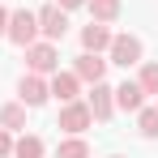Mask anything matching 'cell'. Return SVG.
I'll return each mask as SVG.
<instances>
[{"label": "cell", "instance_id": "1", "mask_svg": "<svg viewBox=\"0 0 158 158\" xmlns=\"http://www.w3.org/2000/svg\"><path fill=\"white\" fill-rule=\"evenodd\" d=\"M4 39H9V43H17V47H30V43H39V17H34L30 9H17V13H9V30H4Z\"/></svg>", "mask_w": 158, "mask_h": 158}, {"label": "cell", "instance_id": "2", "mask_svg": "<svg viewBox=\"0 0 158 158\" xmlns=\"http://www.w3.org/2000/svg\"><path fill=\"white\" fill-rule=\"evenodd\" d=\"M107 64H120V69H132V64H141V56H145V43L137 39V34H115L111 39V47H107Z\"/></svg>", "mask_w": 158, "mask_h": 158}, {"label": "cell", "instance_id": "3", "mask_svg": "<svg viewBox=\"0 0 158 158\" xmlns=\"http://www.w3.org/2000/svg\"><path fill=\"white\" fill-rule=\"evenodd\" d=\"M34 17H39V34H43L47 43H60V39L69 34V13H64L60 4H43Z\"/></svg>", "mask_w": 158, "mask_h": 158}, {"label": "cell", "instance_id": "4", "mask_svg": "<svg viewBox=\"0 0 158 158\" xmlns=\"http://www.w3.org/2000/svg\"><path fill=\"white\" fill-rule=\"evenodd\" d=\"M26 64H30V73H39V77H47V73H56L60 69V52H56V43H30L26 47Z\"/></svg>", "mask_w": 158, "mask_h": 158}, {"label": "cell", "instance_id": "5", "mask_svg": "<svg viewBox=\"0 0 158 158\" xmlns=\"http://www.w3.org/2000/svg\"><path fill=\"white\" fill-rule=\"evenodd\" d=\"M90 124H94V115H90V107L81 103V98H73V103H60V128L69 132V137H81Z\"/></svg>", "mask_w": 158, "mask_h": 158}, {"label": "cell", "instance_id": "6", "mask_svg": "<svg viewBox=\"0 0 158 158\" xmlns=\"http://www.w3.org/2000/svg\"><path fill=\"white\" fill-rule=\"evenodd\" d=\"M85 107H90V115H94L98 124H107V120L115 115V85H107V81H94V90H90Z\"/></svg>", "mask_w": 158, "mask_h": 158}, {"label": "cell", "instance_id": "7", "mask_svg": "<svg viewBox=\"0 0 158 158\" xmlns=\"http://www.w3.org/2000/svg\"><path fill=\"white\" fill-rule=\"evenodd\" d=\"M17 94H22V103H26V107H43L47 98H52L47 77H39V73H26V77L17 81Z\"/></svg>", "mask_w": 158, "mask_h": 158}, {"label": "cell", "instance_id": "8", "mask_svg": "<svg viewBox=\"0 0 158 158\" xmlns=\"http://www.w3.org/2000/svg\"><path fill=\"white\" fill-rule=\"evenodd\" d=\"M111 39H115V34H111L107 22H90V26H81V47L94 52V56H103L107 47H111Z\"/></svg>", "mask_w": 158, "mask_h": 158}, {"label": "cell", "instance_id": "9", "mask_svg": "<svg viewBox=\"0 0 158 158\" xmlns=\"http://www.w3.org/2000/svg\"><path fill=\"white\" fill-rule=\"evenodd\" d=\"M47 90H52V98H60V103H73V98L81 94V77H77V73H60V69H56L52 81H47Z\"/></svg>", "mask_w": 158, "mask_h": 158}, {"label": "cell", "instance_id": "10", "mask_svg": "<svg viewBox=\"0 0 158 158\" xmlns=\"http://www.w3.org/2000/svg\"><path fill=\"white\" fill-rule=\"evenodd\" d=\"M73 73H77L85 85H94V81H103V77H107V60H103V56H94V52H81V56H77V64H73Z\"/></svg>", "mask_w": 158, "mask_h": 158}, {"label": "cell", "instance_id": "11", "mask_svg": "<svg viewBox=\"0 0 158 158\" xmlns=\"http://www.w3.org/2000/svg\"><path fill=\"white\" fill-rule=\"evenodd\" d=\"M115 107H120V111H132V115H137V111L145 107V90H141L137 81H120V85H115Z\"/></svg>", "mask_w": 158, "mask_h": 158}, {"label": "cell", "instance_id": "12", "mask_svg": "<svg viewBox=\"0 0 158 158\" xmlns=\"http://www.w3.org/2000/svg\"><path fill=\"white\" fill-rule=\"evenodd\" d=\"M26 103H4L0 107V128H9V132H17V128H26Z\"/></svg>", "mask_w": 158, "mask_h": 158}, {"label": "cell", "instance_id": "13", "mask_svg": "<svg viewBox=\"0 0 158 158\" xmlns=\"http://www.w3.org/2000/svg\"><path fill=\"white\" fill-rule=\"evenodd\" d=\"M43 154H47V145H43V137H34V132H26V137L13 141V158H43Z\"/></svg>", "mask_w": 158, "mask_h": 158}, {"label": "cell", "instance_id": "14", "mask_svg": "<svg viewBox=\"0 0 158 158\" xmlns=\"http://www.w3.org/2000/svg\"><path fill=\"white\" fill-rule=\"evenodd\" d=\"M137 85L145 90V98H158V60H141V73H137Z\"/></svg>", "mask_w": 158, "mask_h": 158}, {"label": "cell", "instance_id": "15", "mask_svg": "<svg viewBox=\"0 0 158 158\" xmlns=\"http://www.w3.org/2000/svg\"><path fill=\"white\" fill-rule=\"evenodd\" d=\"M85 9H90L94 22H107V26L120 17V0H85Z\"/></svg>", "mask_w": 158, "mask_h": 158}, {"label": "cell", "instance_id": "16", "mask_svg": "<svg viewBox=\"0 0 158 158\" xmlns=\"http://www.w3.org/2000/svg\"><path fill=\"white\" fill-rule=\"evenodd\" d=\"M56 158H90V141L85 137H64L56 145Z\"/></svg>", "mask_w": 158, "mask_h": 158}, {"label": "cell", "instance_id": "17", "mask_svg": "<svg viewBox=\"0 0 158 158\" xmlns=\"http://www.w3.org/2000/svg\"><path fill=\"white\" fill-rule=\"evenodd\" d=\"M137 132L150 137V141L158 137V107H141V111H137Z\"/></svg>", "mask_w": 158, "mask_h": 158}, {"label": "cell", "instance_id": "18", "mask_svg": "<svg viewBox=\"0 0 158 158\" xmlns=\"http://www.w3.org/2000/svg\"><path fill=\"white\" fill-rule=\"evenodd\" d=\"M0 158H13V137H9V128H0Z\"/></svg>", "mask_w": 158, "mask_h": 158}, {"label": "cell", "instance_id": "19", "mask_svg": "<svg viewBox=\"0 0 158 158\" xmlns=\"http://www.w3.org/2000/svg\"><path fill=\"white\" fill-rule=\"evenodd\" d=\"M56 4H60V9H64V13H69V9H81V4H85V0H56Z\"/></svg>", "mask_w": 158, "mask_h": 158}, {"label": "cell", "instance_id": "20", "mask_svg": "<svg viewBox=\"0 0 158 158\" xmlns=\"http://www.w3.org/2000/svg\"><path fill=\"white\" fill-rule=\"evenodd\" d=\"M4 30H9V9H0V39H4Z\"/></svg>", "mask_w": 158, "mask_h": 158}, {"label": "cell", "instance_id": "21", "mask_svg": "<svg viewBox=\"0 0 158 158\" xmlns=\"http://www.w3.org/2000/svg\"><path fill=\"white\" fill-rule=\"evenodd\" d=\"M111 158H120V154H111Z\"/></svg>", "mask_w": 158, "mask_h": 158}, {"label": "cell", "instance_id": "22", "mask_svg": "<svg viewBox=\"0 0 158 158\" xmlns=\"http://www.w3.org/2000/svg\"><path fill=\"white\" fill-rule=\"evenodd\" d=\"M154 107H158V103H154Z\"/></svg>", "mask_w": 158, "mask_h": 158}]
</instances>
